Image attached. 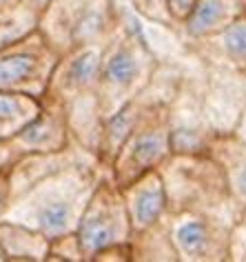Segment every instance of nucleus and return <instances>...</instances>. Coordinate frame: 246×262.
I'll list each match as a JSON object with an SVG mask.
<instances>
[{
	"mask_svg": "<svg viewBox=\"0 0 246 262\" xmlns=\"http://www.w3.org/2000/svg\"><path fill=\"white\" fill-rule=\"evenodd\" d=\"M105 169L100 160L73 162L58 169L14 195L0 220L22 222L47 238L76 231L78 220Z\"/></svg>",
	"mask_w": 246,
	"mask_h": 262,
	"instance_id": "nucleus-1",
	"label": "nucleus"
},
{
	"mask_svg": "<svg viewBox=\"0 0 246 262\" xmlns=\"http://www.w3.org/2000/svg\"><path fill=\"white\" fill-rule=\"evenodd\" d=\"M158 62L160 60L146 45L135 23L133 11L129 16H125L122 11L118 29L111 36V40L105 45L100 58L98 84H95L100 114L109 118L122 104L138 96L151 80Z\"/></svg>",
	"mask_w": 246,
	"mask_h": 262,
	"instance_id": "nucleus-2",
	"label": "nucleus"
},
{
	"mask_svg": "<svg viewBox=\"0 0 246 262\" xmlns=\"http://www.w3.org/2000/svg\"><path fill=\"white\" fill-rule=\"evenodd\" d=\"M169 211H202L235 220L242 207L229 191L224 171L209 154H169L158 167Z\"/></svg>",
	"mask_w": 246,
	"mask_h": 262,
	"instance_id": "nucleus-3",
	"label": "nucleus"
},
{
	"mask_svg": "<svg viewBox=\"0 0 246 262\" xmlns=\"http://www.w3.org/2000/svg\"><path fill=\"white\" fill-rule=\"evenodd\" d=\"M122 20L118 0H49L38 31L58 56L93 42H109Z\"/></svg>",
	"mask_w": 246,
	"mask_h": 262,
	"instance_id": "nucleus-4",
	"label": "nucleus"
},
{
	"mask_svg": "<svg viewBox=\"0 0 246 262\" xmlns=\"http://www.w3.org/2000/svg\"><path fill=\"white\" fill-rule=\"evenodd\" d=\"M169 154L171 134L166 102H149L113 156L109 173L118 187H127L142 173L158 169Z\"/></svg>",
	"mask_w": 246,
	"mask_h": 262,
	"instance_id": "nucleus-5",
	"label": "nucleus"
},
{
	"mask_svg": "<svg viewBox=\"0 0 246 262\" xmlns=\"http://www.w3.org/2000/svg\"><path fill=\"white\" fill-rule=\"evenodd\" d=\"M204 62L189 51L184 74L176 94L166 104L169 111L171 154H209V145L215 138L202 109Z\"/></svg>",
	"mask_w": 246,
	"mask_h": 262,
	"instance_id": "nucleus-6",
	"label": "nucleus"
},
{
	"mask_svg": "<svg viewBox=\"0 0 246 262\" xmlns=\"http://www.w3.org/2000/svg\"><path fill=\"white\" fill-rule=\"evenodd\" d=\"M76 233L80 238L85 262L91 260L95 251L102 247L118 245V242H129L133 229L127 213L125 195L122 189L115 185L109 167L102 171L100 180L95 182L91 198H89L85 211L78 220Z\"/></svg>",
	"mask_w": 246,
	"mask_h": 262,
	"instance_id": "nucleus-7",
	"label": "nucleus"
},
{
	"mask_svg": "<svg viewBox=\"0 0 246 262\" xmlns=\"http://www.w3.org/2000/svg\"><path fill=\"white\" fill-rule=\"evenodd\" d=\"M164 222L178 262H229L231 220L202 211H166Z\"/></svg>",
	"mask_w": 246,
	"mask_h": 262,
	"instance_id": "nucleus-8",
	"label": "nucleus"
},
{
	"mask_svg": "<svg viewBox=\"0 0 246 262\" xmlns=\"http://www.w3.org/2000/svg\"><path fill=\"white\" fill-rule=\"evenodd\" d=\"M58 58L60 56L40 31H31L0 49V89L42 98Z\"/></svg>",
	"mask_w": 246,
	"mask_h": 262,
	"instance_id": "nucleus-9",
	"label": "nucleus"
},
{
	"mask_svg": "<svg viewBox=\"0 0 246 262\" xmlns=\"http://www.w3.org/2000/svg\"><path fill=\"white\" fill-rule=\"evenodd\" d=\"M204 62V60H202ZM246 107V76L222 64L204 62L202 109L215 136L233 134Z\"/></svg>",
	"mask_w": 246,
	"mask_h": 262,
	"instance_id": "nucleus-10",
	"label": "nucleus"
},
{
	"mask_svg": "<svg viewBox=\"0 0 246 262\" xmlns=\"http://www.w3.org/2000/svg\"><path fill=\"white\" fill-rule=\"evenodd\" d=\"M107 42L82 45L62 54L58 58L54 71H51L47 91L42 98L54 100L58 104H67L78 96L95 94L100 71V58Z\"/></svg>",
	"mask_w": 246,
	"mask_h": 262,
	"instance_id": "nucleus-11",
	"label": "nucleus"
},
{
	"mask_svg": "<svg viewBox=\"0 0 246 262\" xmlns=\"http://www.w3.org/2000/svg\"><path fill=\"white\" fill-rule=\"evenodd\" d=\"M71 145L67 111L64 104H58L47 98H40V111L31 122H27L18 134L7 142L16 156L22 154H47L58 151Z\"/></svg>",
	"mask_w": 246,
	"mask_h": 262,
	"instance_id": "nucleus-12",
	"label": "nucleus"
},
{
	"mask_svg": "<svg viewBox=\"0 0 246 262\" xmlns=\"http://www.w3.org/2000/svg\"><path fill=\"white\" fill-rule=\"evenodd\" d=\"M85 160H98V156L73 145V142L64 149H58V151L16 156V160L9 167V195L14 198V195L22 193L27 187L34 185L36 180L58 171V169L73 165V162H85Z\"/></svg>",
	"mask_w": 246,
	"mask_h": 262,
	"instance_id": "nucleus-13",
	"label": "nucleus"
},
{
	"mask_svg": "<svg viewBox=\"0 0 246 262\" xmlns=\"http://www.w3.org/2000/svg\"><path fill=\"white\" fill-rule=\"evenodd\" d=\"M120 189L122 195H125L127 213L133 231H142V229L151 227L153 222L162 220L169 211L166 189L158 169L142 173L140 178H135L133 182H129L127 187Z\"/></svg>",
	"mask_w": 246,
	"mask_h": 262,
	"instance_id": "nucleus-14",
	"label": "nucleus"
},
{
	"mask_svg": "<svg viewBox=\"0 0 246 262\" xmlns=\"http://www.w3.org/2000/svg\"><path fill=\"white\" fill-rule=\"evenodd\" d=\"M184 45L200 60L222 64L246 76V16H239L215 36L202 40H184Z\"/></svg>",
	"mask_w": 246,
	"mask_h": 262,
	"instance_id": "nucleus-15",
	"label": "nucleus"
},
{
	"mask_svg": "<svg viewBox=\"0 0 246 262\" xmlns=\"http://www.w3.org/2000/svg\"><path fill=\"white\" fill-rule=\"evenodd\" d=\"M239 16H244L239 0H198L189 20L178 29L184 40H202L219 34Z\"/></svg>",
	"mask_w": 246,
	"mask_h": 262,
	"instance_id": "nucleus-16",
	"label": "nucleus"
},
{
	"mask_svg": "<svg viewBox=\"0 0 246 262\" xmlns=\"http://www.w3.org/2000/svg\"><path fill=\"white\" fill-rule=\"evenodd\" d=\"M209 156L222 167L231 195L239 207H246V140L235 134L215 136L209 145Z\"/></svg>",
	"mask_w": 246,
	"mask_h": 262,
	"instance_id": "nucleus-17",
	"label": "nucleus"
},
{
	"mask_svg": "<svg viewBox=\"0 0 246 262\" xmlns=\"http://www.w3.org/2000/svg\"><path fill=\"white\" fill-rule=\"evenodd\" d=\"M64 111H67L71 142L98 156L105 116L100 114V104L95 94H85V96L73 98L71 102L64 104Z\"/></svg>",
	"mask_w": 246,
	"mask_h": 262,
	"instance_id": "nucleus-18",
	"label": "nucleus"
},
{
	"mask_svg": "<svg viewBox=\"0 0 246 262\" xmlns=\"http://www.w3.org/2000/svg\"><path fill=\"white\" fill-rule=\"evenodd\" d=\"M49 238L22 222L0 220V253L5 262H44Z\"/></svg>",
	"mask_w": 246,
	"mask_h": 262,
	"instance_id": "nucleus-19",
	"label": "nucleus"
},
{
	"mask_svg": "<svg viewBox=\"0 0 246 262\" xmlns=\"http://www.w3.org/2000/svg\"><path fill=\"white\" fill-rule=\"evenodd\" d=\"M129 245H131V262H178V253L173 249L164 218L142 231H133Z\"/></svg>",
	"mask_w": 246,
	"mask_h": 262,
	"instance_id": "nucleus-20",
	"label": "nucleus"
},
{
	"mask_svg": "<svg viewBox=\"0 0 246 262\" xmlns=\"http://www.w3.org/2000/svg\"><path fill=\"white\" fill-rule=\"evenodd\" d=\"M40 111V98L0 89V145L9 142Z\"/></svg>",
	"mask_w": 246,
	"mask_h": 262,
	"instance_id": "nucleus-21",
	"label": "nucleus"
},
{
	"mask_svg": "<svg viewBox=\"0 0 246 262\" xmlns=\"http://www.w3.org/2000/svg\"><path fill=\"white\" fill-rule=\"evenodd\" d=\"M42 7L34 0H18L0 7V49L38 29Z\"/></svg>",
	"mask_w": 246,
	"mask_h": 262,
	"instance_id": "nucleus-22",
	"label": "nucleus"
},
{
	"mask_svg": "<svg viewBox=\"0 0 246 262\" xmlns=\"http://www.w3.org/2000/svg\"><path fill=\"white\" fill-rule=\"evenodd\" d=\"M85 262L82 245L76 231H67L49 238V251L44 262Z\"/></svg>",
	"mask_w": 246,
	"mask_h": 262,
	"instance_id": "nucleus-23",
	"label": "nucleus"
},
{
	"mask_svg": "<svg viewBox=\"0 0 246 262\" xmlns=\"http://www.w3.org/2000/svg\"><path fill=\"white\" fill-rule=\"evenodd\" d=\"M129 7L138 18L149 23H160L166 27H173L171 16L166 11V0H129Z\"/></svg>",
	"mask_w": 246,
	"mask_h": 262,
	"instance_id": "nucleus-24",
	"label": "nucleus"
},
{
	"mask_svg": "<svg viewBox=\"0 0 246 262\" xmlns=\"http://www.w3.org/2000/svg\"><path fill=\"white\" fill-rule=\"evenodd\" d=\"M229 262H246V207L237 213L229 231Z\"/></svg>",
	"mask_w": 246,
	"mask_h": 262,
	"instance_id": "nucleus-25",
	"label": "nucleus"
},
{
	"mask_svg": "<svg viewBox=\"0 0 246 262\" xmlns=\"http://www.w3.org/2000/svg\"><path fill=\"white\" fill-rule=\"evenodd\" d=\"M14 160H16V154L7 147V142L0 145V218L7 211V205L11 198L9 195V167Z\"/></svg>",
	"mask_w": 246,
	"mask_h": 262,
	"instance_id": "nucleus-26",
	"label": "nucleus"
},
{
	"mask_svg": "<svg viewBox=\"0 0 246 262\" xmlns=\"http://www.w3.org/2000/svg\"><path fill=\"white\" fill-rule=\"evenodd\" d=\"M89 262H131V245L129 242H118V245L102 247L95 251Z\"/></svg>",
	"mask_w": 246,
	"mask_h": 262,
	"instance_id": "nucleus-27",
	"label": "nucleus"
},
{
	"mask_svg": "<svg viewBox=\"0 0 246 262\" xmlns=\"http://www.w3.org/2000/svg\"><path fill=\"white\" fill-rule=\"evenodd\" d=\"M198 0H166V11L171 16L173 27H182V25L189 20V16L195 9Z\"/></svg>",
	"mask_w": 246,
	"mask_h": 262,
	"instance_id": "nucleus-28",
	"label": "nucleus"
},
{
	"mask_svg": "<svg viewBox=\"0 0 246 262\" xmlns=\"http://www.w3.org/2000/svg\"><path fill=\"white\" fill-rule=\"evenodd\" d=\"M233 134H235L237 138L246 140V107H244V111H242V118H239V122H237V127H235V131H233Z\"/></svg>",
	"mask_w": 246,
	"mask_h": 262,
	"instance_id": "nucleus-29",
	"label": "nucleus"
},
{
	"mask_svg": "<svg viewBox=\"0 0 246 262\" xmlns=\"http://www.w3.org/2000/svg\"><path fill=\"white\" fill-rule=\"evenodd\" d=\"M34 3H38V5H40V7H44V5H47L49 0H34Z\"/></svg>",
	"mask_w": 246,
	"mask_h": 262,
	"instance_id": "nucleus-30",
	"label": "nucleus"
},
{
	"mask_svg": "<svg viewBox=\"0 0 246 262\" xmlns=\"http://www.w3.org/2000/svg\"><path fill=\"white\" fill-rule=\"evenodd\" d=\"M242 3V9H244V16H246V0H239Z\"/></svg>",
	"mask_w": 246,
	"mask_h": 262,
	"instance_id": "nucleus-31",
	"label": "nucleus"
},
{
	"mask_svg": "<svg viewBox=\"0 0 246 262\" xmlns=\"http://www.w3.org/2000/svg\"><path fill=\"white\" fill-rule=\"evenodd\" d=\"M0 262H5V260H3V253H0Z\"/></svg>",
	"mask_w": 246,
	"mask_h": 262,
	"instance_id": "nucleus-32",
	"label": "nucleus"
}]
</instances>
